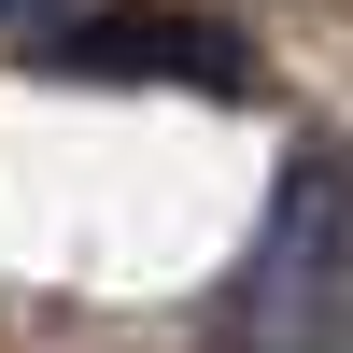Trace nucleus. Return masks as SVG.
Instances as JSON below:
<instances>
[{
	"mask_svg": "<svg viewBox=\"0 0 353 353\" xmlns=\"http://www.w3.org/2000/svg\"><path fill=\"white\" fill-rule=\"evenodd\" d=\"M226 353H339L353 339V156H297L283 170V212L241 269Z\"/></svg>",
	"mask_w": 353,
	"mask_h": 353,
	"instance_id": "nucleus-1",
	"label": "nucleus"
},
{
	"mask_svg": "<svg viewBox=\"0 0 353 353\" xmlns=\"http://www.w3.org/2000/svg\"><path fill=\"white\" fill-rule=\"evenodd\" d=\"M85 0H0V43H43V28H71Z\"/></svg>",
	"mask_w": 353,
	"mask_h": 353,
	"instance_id": "nucleus-2",
	"label": "nucleus"
}]
</instances>
